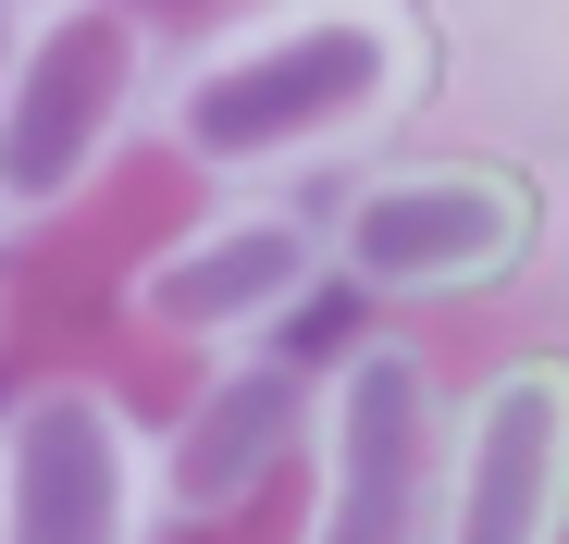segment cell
I'll list each match as a JSON object with an SVG mask.
<instances>
[{
	"label": "cell",
	"instance_id": "1",
	"mask_svg": "<svg viewBox=\"0 0 569 544\" xmlns=\"http://www.w3.org/2000/svg\"><path fill=\"white\" fill-rule=\"evenodd\" d=\"M409 100H421V13L409 0H260L248 26L199 38L149 87V137L186 173L260 199L310 161L371 149Z\"/></svg>",
	"mask_w": 569,
	"mask_h": 544
},
{
	"label": "cell",
	"instance_id": "2",
	"mask_svg": "<svg viewBox=\"0 0 569 544\" xmlns=\"http://www.w3.org/2000/svg\"><path fill=\"white\" fill-rule=\"evenodd\" d=\"M161 38L137 0H38L0 50V223H50L112 173V149L149 124Z\"/></svg>",
	"mask_w": 569,
	"mask_h": 544
},
{
	"label": "cell",
	"instance_id": "3",
	"mask_svg": "<svg viewBox=\"0 0 569 544\" xmlns=\"http://www.w3.org/2000/svg\"><path fill=\"white\" fill-rule=\"evenodd\" d=\"M446 421L433 346L359 334L310 396V520L298 544H433L446 520Z\"/></svg>",
	"mask_w": 569,
	"mask_h": 544
},
{
	"label": "cell",
	"instance_id": "4",
	"mask_svg": "<svg viewBox=\"0 0 569 544\" xmlns=\"http://www.w3.org/2000/svg\"><path fill=\"white\" fill-rule=\"evenodd\" d=\"M149 433L112 384L50 372L0 409V544H149Z\"/></svg>",
	"mask_w": 569,
	"mask_h": 544
},
{
	"label": "cell",
	"instance_id": "5",
	"mask_svg": "<svg viewBox=\"0 0 569 544\" xmlns=\"http://www.w3.org/2000/svg\"><path fill=\"white\" fill-rule=\"evenodd\" d=\"M322 248L371 298H470V285H496L532 248V199L496 161H385V173L347 187Z\"/></svg>",
	"mask_w": 569,
	"mask_h": 544
},
{
	"label": "cell",
	"instance_id": "6",
	"mask_svg": "<svg viewBox=\"0 0 569 544\" xmlns=\"http://www.w3.org/2000/svg\"><path fill=\"white\" fill-rule=\"evenodd\" d=\"M335 272V248H322V223L310 211H284V199H223V211H199L173 248H149L137 272H124V310H137V334H161V346H260L284 310H310V285Z\"/></svg>",
	"mask_w": 569,
	"mask_h": 544
},
{
	"label": "cell",
	"instance_id": "7",
	"mask_svg": "<svg viewBox=\"0 0 569 544\" xmlns=\"http://www.w3.org/2000/svg\"><path fill=\"white\" fill-rule=\"evenodd\" d=\"M433 544H569V359H508L458 396Z\"/></svg>",
	"mask_w": 569,
	"mask_h": 544
},
{
	"label": "cell",
	"instance_id": "8",
	"mask_svg": "<svg viewBox=\"0 0 569 544\" xmlns=\"http://www.w3.org/2000/svg\"><path fill=\"white\" fill-rule=\"evenodd\" d=\"M310 396H322V372H298L284 346H223L211 384L149 433V495H161V520H236V507L272 483L284 445H310Z\"/></svg>",
	"mask_w": 569,
	"mask_h": 544
},
{
	"label": "cell",
	"instance_id": "9",
	"mask_svg": "<svg viewBox=\"0 0 569 544\" xmlns=\"http://www.w3.org/2000/svg\"><path fill=\"white\" fill-rule=\"evenodd\" d=\"M26 13H38V0H0V26H26Z\"/></svg>",
	"mask_w": 569,
	"mask_h": 544
}]
</instances>
